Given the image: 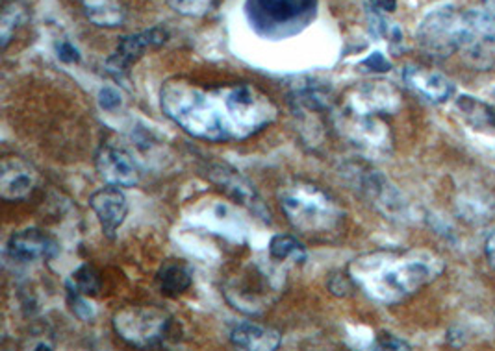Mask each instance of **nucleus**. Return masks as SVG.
I'll return each mask as SVG.
<instances>
[{"mask_svg":"<svg viewBox=\"0 0 495 351\" xmlns=\"http://www.w3.org/2000/svg\"><path fill=\"white\" fill-rule=\"evenodd\" d=\"M444 272V263L427 252L371 254L355 263L353 277L382 304H397Z\"/></svg>","mask_w":495,"mask_h":351,"instance_id":"f257e3e1","label":"nucleus"},{"mask_svg":"<svg viewBox=\"0 0 495 351\" xmlns=\"http://www.w3.org/2000/svg\"><path fill=\"white\" fill-rule=\"evenodd\" d=\"M211 95L182 82H170L161 89V107L188 134L208 141H229L236 135L231 113L219 107Z\"/></svg>","mask_w":495,"mask_h":351,"instance_id":"f03ea898","label":"nucleus"},{"mask_svg":"<svg viewBox=\"0 0 495 351\" xmlns=\"http://www.w3.org/2000/svg\"><path fill=\"white\" fill-rule=\"evenodd\" d=\"M281 206L290 222L306 236L328 237L344 224L342 207L325 191L310 184H295L281 193Z\"/></svg>","mask_w":495,"mask_h":351,"instance_id":"7ed1b4c3","label":"nucleus"},{"mask_svg":"<svg viewBox=\"0 0 495 351\" xmlns=\"http://www.w3.org/2000/svg\"><path fill=\"white\" fill-rule=\"evenodd\" d=\"M317 14V0H247L245 15L256 35L271 41L301 34Z\"/></svg>","mask_w":495,"mask_h":351,"instance_id":"20e7f679","label":"nucleus"},{"mask_svg":"<svg viewBox=\"0 0 495 351\" xmlns=\"http://www.w3.org/2000/svg\"><path fill=\"white\" fill-rule=\"evenodd\" d=\"M464 19L466 12L457 6L436 8L418 26L416 39L419 48L432 60H446L457 54L464 37Z\"/></svg>","mask_w":495,"mask_h":351,"instance_id":"39448f33","label":"nucleus"},{"mask_svg":"<svg viewBox=\"0 0 495 351\" xmlns=\"http://www.w3.org/2000/svg\"><path fill=\"white\" fill-rule=\"evenodd\" d=\"M462 60L475 71L495 65V15L484 10H466L464 37L460 43Z\"/></svg>","mask_w":495,"mask_h":351,"instance_id":"423d86ee","label":"nucleus"},{"mask_svg":"<svg viewBox=\"0 0 495 351\" xmlns=\"http://www.w3.org/2000/svg\"><path fill=\"white\" fill-rule=\"evenodd\" d=\"M171 318L160 309H130L116 315V331L134 346L152 347L163 344L171 331Z\"/></svg>","mask_w":495,"mask_h":351,"instance_id":"0eeeda50","label":"nucleus"},{"mask_svg":"<svg viewBox=\"0 0 495 351\" xmlns=\"http://www.w3.org/2000/svg\"><path fill=\"white\" fill-rule=\"evenodd\" d=\"M227 109L236 134L247 137L263 128L273 119L271 104L249 85H238L225 95Z\"/></svg>","mask_w":495,"mask_h":351,"instance_id":"6e6552de","label":"nucleus"},{"mask_svg":"<svg viewBox=\"0 0 495 351\" xmlns=\"http://www.w3.org/2000/svg\"><path fill=\"white\" fill-rule=\"evenodd\" d=\"M399 104H401V96L392 84L369 82L351 93L347 111L356 113V115L392 113L399 107Z\"/></svg>","mask_w":495,"mask_h":351,"instance_id":"1a4fd4ad","label":"nucleus"},{"mask_svg":"<svg viewBox=\"0 0 495 351\" xmlns=\"http://www.w3.org/2000/svg\"><path fill=\"white\" fill-rule=\"evenodd\" d=\"M97 170L109 186L134 187L139 182V168L132 155L118 146L106 145L97 155Z\"/></svg>","mask_w":495,"mask_h":351,"instance_id":"9d476101","label":"nucleus"},{"mask_svg":"<svg viewBox=\"0 0 495 351\" xmlns=\"http://www.w3.org/2000/svg\"><path fill=\"white\" fill-rule=\"evenodd\" d=\"M165 41H168V32H165L163 28H150L136 35L123 37L118 45L116 54L109 55L106 67L118 75L127 73L150 46H160Z\"/></svg>","mask_w":495,"mask_h":351,"instance_id":"9b49d317","label":"nucleus"},{"mask_svg":"<svg viewBox=\"0 0 495 351\" xmlns=\"http://www.w3.org/2000/svg\"><path fill=\"white\" fill-rule=\"evenodd\" d=\"M89 206L93 209V213L97 215L102 231L109 239L116 237V231L121 227V224L127 218L129 213V204H127V196L123 195L119 186H106L102 189H98L91 198H89Z\"/></svg>","mask_w":495,"mask_h":351,"instance_id":"f8f14e48","label":"nucleus"},{"mask_svg":"<svg viewBox=\"0 0 495 351\" xmlns=\"http://www.w3.org/2000/svg\"><path fill=\"white\" fill-rule=\"evenodd\" d=\"M57 243L48 236V233L28 227L19 233H14L10 243H8V254L21 263H32L37 259H48L57 256Z\"/></svg>","mask_w":495,"mask_h":351,"instance_id":"ddd939ff","label":"nucleus"},{"mask_svg":"<svg viewBox=\"0 0 495 351\" xmlns=\"http://www.w3.org/2000/svg\"><path fill=\"white\" fill-rule=\"evenodd\" d=\"M403 78L410 89H414L416 93H419L421 96L434 104H446L455 93V85L449 78H446L442 73H436L425 67L408 65L403 71Z\"/></svg>","mask_w":495,"mask_h":351,"instance_id":"4468645a","label":"nucleus"},{"mask_svg":"<svg viewBox=\"0 0 495 351\" xmlns=\"http://www.w3.org/2000/svg\"><path fill=\"white\" fill-rule=\"evenodd\" d=\"M349 113V135L355 145L369 152H384L390 148V130L376 115Z\"/></svg>","mask_w":495,"mask_h":351,"instance_id":"2eb2a0df","label":"nucleus"},{"mask_svg":"<svg viewBox=\"0 0 495 351\" xmlns=\"http://www.w3.org/2000/svg\"><path fill=\"white\" fill-rule=\"evenodd\" d=\"M193 276L191 270L186 263L177 261V259H170L165 261L156 276V283L160 286V292L163 296H168L171 300L182 296L184 292L191 286Z\"/></svg>","mask_w":495,"mask_h":351,"instance_id":"dca6fc26","label":"nucleus"},{"mask_svg":"<svg viewBox=\"0 0 495 351\" xmlns=\"http://www.w3.org/2000/svg\"><path fill=\"white\" fill-rule=\"evenodd\" d=\"M34 176L23 165L14 163L12 166L5 163L3 166V178H0V193L6 200H23L34 189Z\"/></svg>","mask_w":495,"mask_h":351,"instance_id":"f3484780","label":"nucleus"},{"mask_svg":"<svg viewBox=\"0 0 495 351\" xmlns=\"http://www.w3.org/2000/svg\"><path fill=\"white\" fill-rule=\"evenodd\" d=\"M231 340L245 349H277L281 344V336L256 324H238L232 333Z\"/></svg>","mask_w":495,"mask_h":351,"instance_id":"a211bd4d","label":"nucleus"},{"mask_svg":"<svg viewBox=\"0 0 495 351\" xmlns=\"http://www.w3.org/2000/svg\"><path fill=\"white\" fill-rule=\"evenodd\" d=\"M211 176H213V182L222 186L229 193V196H232L240 204H249V206H253V209L256 213H262V209H258L260 204L256 200L254 191L251 189V186L242 178L238 172H234L231 168H225V166H219Z\"/></svg>","mask_w":495,"mask_h":351,"instance_id":"6ab92c4d","label":"nucleus"},{"mask_svg":"<svg viewBox=\"0 0 495 351\" xmlns=\"http://www.w3.org/2000/svg\"><path fill=\"white\" fill-rule=\"evenodd\" d=\"M84 10L97 26L114 28L125 23V10L119 0H84Z\"/></svg>","mask_w":495,"mask_h":351,"instance_id":"aec40b11","label":"nucleus"},{"mask_svg":"<svg viewBox=\"0 0 495 351\" xmlns=\"http://www.w3.org/2000/svg\"><path fill=\"white\" fill-rule=\"evenodd\" d=\"M457 107L473 128L477 130L495 128V105H490L482 100L464 95L457 100Z\"/></svg>","mask_w":495,"mask_h":351,"instance_id":"412c9836","label":"nucleus"},{"mask_svg":"<svg viewBox=\"0 0 495 351\" xmlns=\"http://www.w3.org/2000/svg\"><path fill=\"white\" fill-rule=\"evenodd\" d=\"M269 254L274 259H292L297 265H303L308 259L306 248L292 236H274L269 243Z\"/></svg>","mask_w":495,"mask_h":351,"instance_id":"4be33fe9","label":"nucleus"},{"mask_svg":"<svg viewBox=\"0 0 495 351\" xmlns=\"http://www.w3.org/2000/svg\"><path fill=\"white\" fill-rule=\"evenodd\" d=\"M67 281L84 296H97L100 292V277L89 265H82Z\"/></svg>","mask_w":495,"mask_h":351,"instance_id":"5701e85b","label":"nucleus"},{"mask_svg":"<svg viewBox=\"0 0 495 351\" xmlns=\"http://www.w3.org/2000/svg\"><path fill=\"white\" fill-rule=\"evenodd\" d=\"M168 3L175 12L182 15L201 17L211 10L215 0H168Z\"/></svg>","mask_w":495,"mask_h":351,"instance_id":"b1692460","label":"nucleus"},{"mask_svg":"<svg viewBox=\"0 0 495 351\" xmlns=\"http://www.w3.org/2000/svg\"><path fill=\"white\" fill-rule=\"evenodd\" d=\"M66 286H67V302H69L71 311L75 313V316H78V318L84 320V322L93 320V318H95V309H93V306L82 298L84 295H80V292H78L69 281L66 283Z\"/></svg>","mask_w":495,"mask_h":351,"instance_id":"393cba45","label":"nucleus"},{"mask_svg":"<svg viewBox=\"0 0 495 351\" xmlns=\"http://www.w3.org/2000/svg\"><path fill=\"white\" fill-rule=\"evenodd\" d=\"M23 21V10L19 5H12L5 10L3 19H0V34H3V45H8L10 35L15 32V28Z\"/></svg>","mask_w":495,"mask_h":351,"instance_id":"a878e982","label":"nucleus"},{"mask_svg":"<svg viewBox=\"0 0 495 351\" xmlns=\"http://www.w3.org/2000/svg\"><path fill=\"white\" fill-rule=\"evenodd\" d=\"M360 67L371 75H387L392 71V64L382 52H371L366 60L360 62Z\"/></svg>","mask_w":495,"mask_h":351,"instance_id":"bb28decb","label":"nucleus"},{"mask_svg":"<svg viewBox=\"0 0 495 351\" xmlns=\"http://www.w3.org/2000/svg\"><path fill=\"white\" fill-rule=\"evenodd\" d=\"M57 55L62 64H78L80 57H82L78 48L69 41H60L57 45Z\"/></svg>","mask_w":495,"mask_h":351,"instance_id":"cd10ccee","label":"nucleus"},{"mask_svg":"<svg viewBox=\"0 0 495 351\" xmlns=\"http://www.w3.org/2000/svg\"><path fill=\"white\" fill-rule=\"evenodd\" d=\"M98 104L106 111H114L121 105V95L112 87H102L98 91Z\"/></svg>","mask_w":495,"mask_h":351,"instance_id":"c85d7f7f","label":"nucleus"},{"mask_svg":"<svg viewBox=\"0 0 495 351\" xmlns=\"http://www.w3.org/2000/svg\"><path fill=\"white\" fill-rule=\"evenodd\" d=\"M375 342H376L375 347H378V349H410V346H408L405 340L396 338V336L390 335V333H382V335H378Z\"/></svg>","mask_w":495,"mask_h":351,"instance_id":"c756f323","label":"nucleus"},{"mask_svg":"<svg viewBox=\"0 0 495 351\" xmlns=\"http://www.w3.org/2000/svg\"><path fill=\"white\" fill-rule=\"evenodd\" d=\"M397 8V0H369V10H375L378 14H394Z\"/></svg>","mask_w":495,"mask_h":351,"instance_id":"7c9ffc66","label":"nucleus"},{"mask_svg":"<svg viewBox=\"0 0 495 351\" xmlns=\"http://www.w3.org/2000/svg\"><path fill=\"white\" fill-rule=\"evenodd\" d=\"M484 252H486V259H488L490 266L495 268V231H491L488 236L486 245H484Z\"/></svg>","mask_w":495,"mask_h":351,"instance_id":"2f4dec72","label":"nucleus"},{"mask_svg":"<svg viewBox=\"0 0 495 351\" xmlns=\"http://www.w3.org/2000/svg\"><path fill=\"white\" fill-rule=\"evenodd\" d=\"M36 349H46V351H50L52 347H50V346H46V344H39V346H36Z\"/></svg>","mask_w":495,"mask_h":351,"instance_id":"473e14b6","label":"nucleus"},{"mask_svg":"<svg viewBox=\"0 0 495 351\" xmlns=\"http://www.w3.org/2000/svg\"><path fill=\"white\" fill-rule=\"evenodd\" d=\"M484 3H491V0H484Z\"/></svg>","mask_w":495,"mask_h":351,"instance_id":"72a5a7b5","label":"nucleus"},{"mask_svg":"<svg viewBox=\"0 0 495 351\" xmlns=\"http://www.w3.org/2000/svg\"><path fill=\"white\" fill-rule=\"evenodd\" d=\"M493 96H495V91H493Z\"/></svg>","mask_w":495,"mask_h":351,"instance_id":"f704fd0d","label":"nucleus"}]
</instances>
